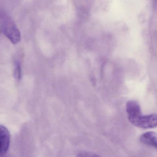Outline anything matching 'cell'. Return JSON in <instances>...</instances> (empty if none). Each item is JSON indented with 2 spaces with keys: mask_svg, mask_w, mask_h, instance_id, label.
Masks as SVG:
<instances>
[{
  "mask_svg": "<svg viewBox=\"0 0 157 157\" xmlns=\"http://www.w3.org/2000/svg\"><path fill=\"white\" fill-rule=\"evenodd\" d=\"M0 31L13 44L18 43L21 39L20 32L13 21L5 12L0 10Z\"/></svg>",
  "mask_w": 157,
  "mask_h": 157,
  "instance_id": "cell-1",
  "label": "cell"
},
{
  "mask_svg": "<svg viewBox=\"0 0 157 157\" xmlns=\"http://www.w3.org/2000/svg\"><path fill=\"white\" fill-rule=\"evenodd\" d=\"M126 109L128 120L132 124L135 125L138 119L142 116L139 102L136 100L128 101L126 103Z\"/></svg>",
  "mask_w": 157,
  "mask_h": 157,
  "instance_id": "cell-2",
  "label": "cell"
},
{
  "mask_svg": "<svg viewBox=\"0 0 157 157\" xmlns=\"http://www.w3.org/2000/svg\"><path fill=\"white\" fill-rule=\"evenodd\" d=\"M10 143V134L8 129L0 124V156L6 155Z\"/></svg>",
  "mask_w": 157,
  "mask_h": 157,
  "instance_id": "cell-3",
  "label": "cell"
},
{
  "mask_svg": "<svg viewBox=\"0 0 157 157\" xmlns=\"http://www.w3.org/2000/svg\"><path fill=\"white\" fill-rule=\"evenodd\" d=\"M135 126L143 129H150L157 127V115L155 114L142 115Z\"/></svg>",
  "mask_w": 157,
  "mask_h": 157,
  "instance_id": "cell-4",
  "label": "cell"
},
{
  "mask_svg": "<svg viewBox=\"0 0 157 157\" xmlns=\"http://www.w3.org/2000/svg\"><path fill=\"white\" fill-rule=\"evenodd\" d=\"M140 140L141 143L156 148L157 150V134L155 132H148L141 136Z\"/></svg>",
  "mask_w": 157,
  "mask_h": 157,
  "instance_id": "cell-5",
  "label": "cell"
},
{
  "mask_svg": "<svg viewBox=\"0 0 157 157\" xmlns=\"http://www.w3.org/2000/svg\"><path fill=\"white\" fill-rule=\"evenodd\" d=\"M22 68L18 62H16L14 67V76L17 81L21 80L22 76Z\"/></svg>",
  "mask_w": 157,
  "mask_h": 157,
  "instance_id": "cell-6",
  "label": "cell"
},
{
  "mask_svg": "<svg viewBox=\"0 0 157 157\" xmlns=\"http://www.w3.org/2000/svg\"><path fill=\"white\" fill-rule=\"evenodd\" d=\"M76 157H100L98 155L89 151H82L79 152Z\"/></svg>",
  "mask_w": 157,
  "mask_h": 157,
  "instance_id": "cell-7",
  "label": "cell"
},
{
  "mask_svg": "<svg viewBox=\"0 0 157 157\" xmlns=\"http://www.w3.org/2000/svg\"><path fill=\"white\" fill-rule=\"evenodd\" d=\"M0 157H6L5 155L3 156H0Z\"/></svg>",
  "mask_w": 157,
  "mask_h": 157,
  "instance_id": "cell-8",
  "label": "cell"
}]
</instances>
